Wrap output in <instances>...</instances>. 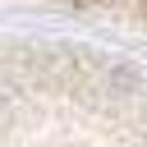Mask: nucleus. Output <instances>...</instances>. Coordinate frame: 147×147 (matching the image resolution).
I'll return each instance as SVG.
<instances>
[{"label": "nucleus", "instance_id": "nucleus-1", "mask_svg": "<svg viewBox=\"0 0 147 147\" xmlns=\"http://www.w3.org/2000/svg\"><path fill=\"white\" fill-rule=\"evenodd\" d=\"M0 147H147V69L92 46H0Z\"/></svg>", "mask_w": 147, "mask_h": 147}]
</instances>
